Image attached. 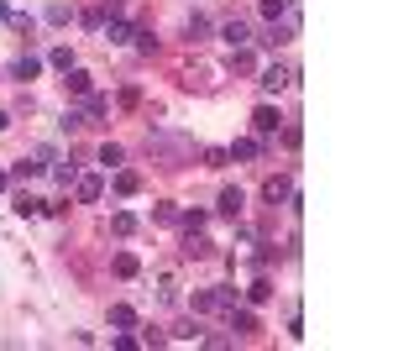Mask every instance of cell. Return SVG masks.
<instances>
[{
  "label": "cell",
  "mask_w": 393,
  "mask_h": 351,
  "mask_svg": "<svg viewBox=\"0 0 393 351\" xmlns=\"http://www.w3.org/2000/svg\"><path fill=\"white\" fill-rule=\"evenodd\" d=\"M69 16H73V11L63 6V0H53V6H48V22H69Z\"/></svg>",
  "instance_id": "cell-27"
},
{
  "label": "cell",
  "mask_w": 393,
  "mask_h": 351,
  "mask_svg": "<svg viewBox=\"0 0 393 351\" xmlns=\"http://www.w3.org/2000/svg\"><path fill=\"white\" fill-rule=\"evenodd\" d=\"M257 153H262V142H257V137H241L236 147H231V157H241V163H252Z\"/></svg>",
  "instance_id": "cell-10"
},
{
  "label": "cell",
  "mask_w": 393,
  "mask_h": 351,
  "mask_svg": "<svg viewBox=\"0 0 393 351\" xmlns=\"http://www.w3.org/2000/svg\"><path fill=\"white\" fill-rule=\"evenodd\" d=\"M11 74H16V79H37V74H42V63H37L32 53H21V58H16V69H11Z\"/></svg>",
  "instance_id": "cell-12"
},
{
  "label": "cell",
  "mask_w": 393,
  "mask_h": 351,
  "mask_svg": "<svg viewBox=\"0 0 393 351\" xmlns=\"http://www.w3.org/2000/svg\"><path fill=\"white\" fill-rule=\"evenodd\" d=\"M173 336H179V341H200V336H204V330H200V320H184V325H179V330H173Z\"/></svg>",
  "instance_id": "cell-22"
},
{
  "label": "cell",
  "mask_w": 393,
  "mask_h": 351,
  "mask_svg": "<svg viewBox=\"0 0 393 351\" xmlns=\"http://www.w3.org/2000/svg\"><path fill=\"white\" fill-rule=\"evenodd\" d=\"M204 163H210V168H226V163H231V153H220V147H210V153H204Z\"/></svg>",
  "instance_id": "cell-28"
},
{
  "label": "cell",
  "mask_w": 393,
  "mask_h": 351,
  "mask_svg": "<svg viewBox=\"0 0 393 351\" xmlns=\"http://www.w3.org/2000/svg\"><path fill=\"white\" fill-rule=\"evenodd\" d=\"M105 42L110 47H121V42H131V26L121 22V16H110V26H105Z\"/></svg>",
  "instance_id": "cell-9"
},
{
  "label": "cell",
  "mask_w": 393,
  "mask_h": 351,
  "mask_svg": "<svg viewBox=\"0 0 393 351\" xmlns=\"http://www.w3.org/2000/svg\"><path fill=\"white\" fill-rule=\"evenodd\" d=\"M116 273L121 278H137V257H131V252H116Z\"/></svg>",
  "instance_id": "cell-20"
},
{
  "label": "cell",
  "mask_w": 393,
  "mask_h": 351,
  "mask_svg": "<svg viewBox=\"0 0 393 351\" xmlns=\"http://www.w3.org/2000/svg\"><path fill=\"white\" fill-rule=\"evenodd\" d=\"M220 42L231 47V53H236V47H247L252 42V32H247V22H241V16H231L226 26H220Z\"/></svg>",
  "instance_id": "cell-1"
},
{
  "label": "cell",
  "mask_w": 393,
  "mask_h": 351,
  "mask_svg": "<svg viewBox=\"0 0 393 351\" xmlns=\"http://www.w3.org/2000/svg\"><path fill=\"white\" fill-rule=\"evenodd\" d=\"M184 252H189V257H210V241H204L200 231H189V246H184Z\"/></svg>",
  "instance_id": "cell-17"
},
{
  "label": "cell",
  "mask_w": 393,
  "mask_h": 351,
  "mask_svg": "<svg viewBox=\"0 0 393 351\" xmlns=\"http://www.w3.org/2000/svg\"><path fill=\"white\" fill-rule=\"evenodd\" d=\"M121 157H126V153H121L116 142H105V147H100V163H105V168H121Z\"/></svg>",
  "instance_id": "cell-18"
},
{
  "label": "cell",
  "mask_w": 393,
  "mask_h": 351,
  "mask_svg": "<svg viewBox=\"0 0 393 351\" xmlns=\"http://www.w3.org/2000/svg\"><path fill=\"white\" fill-rule=\"evenodd\" d=\"M210 293V309H231L236 305V289H204Z\"/></svg>",
  "instance_id": "cell-14"
},
{
  "label": "cell",
  "mask_w": 393,
  "mask_h": 351,
  "mask_svg": "<svg viewBox=\"0 0 393 351\" xmlns=\"http://www.w3.org/2000/svg\"><path fill=\"white\" fill-rule=\"evenodd\" d=\"M0 131H6V110H0Z\"/></svg>",
  "instance_id": "cell-30"
},
{
  "label": "cell",
  "mask_w": 393,
  "mask_h": 351,
  "mask_svg": "<svg viewBox=\"0 0 393 351\" xmlns=\"http://www.w3.org/2000/svg\"><path fill=\"white\" fill-rule=\"evenodd\" d=\"M184 225H189V231H204V210H189V215H179Z\"/></svg>",
  "instance_id": "cell-29"
},
{
  "label": "cell",
  "mask_w": 393,
  "mask_h": 351,
  "mask_svg": "<svg viewBox=\"0 0 393 351\" xmlns=\"http://www.w3.org/2000/svg\"><path fill=\"white\" fill-rule=\"evenodd\" d=\"M241 205H247L241 189H220V205H215V210H220V215H241Z\"/></svg>",
  "instance_id": "cell-5"
},
{
  "label": "cell",
  "mask_w": 393,
  "mask_h": 351,
  "mask_svg": "<svg viewBox=\"0 0 393 351\" xmlns=\"http://www.w3.org/2000/svg\"><path fill=\"white\" fill-rule=\"evenodd\" d=\"M100 189H105V184H100V178H95V173H84V178H79V184H73V194H79V199H84V205H95V199H100Z\"/></svg>",
  "instance_id": "cell-4"
},
{
  "label": "cell",
  "mask_w": 393,
  "mask_h": 351,
  "mask_svg": "<svg viewBox=\"0 0 393 351\" xmlns=\"http://www.w3.org/2000/svg\"><path fill=\"white\" fill-rule=\"evenodd\" d=\"M37 210H42V199H32V194L16 199V215H37Z\"/></svg>",
  "instance_id": "cell-23"
},
{
  "label": "cell",
  "mask_w": 393,
  "mask_h": 351,
  "mask_svg": "<svg viewBox=\"0 0 393 351\" xmlns=\"http://www.w3.org/2000/svg\"><path fill=\"white\" fill-rule=\"evenodd\" d=\"M204 37H210V22H204V16H189V42H204Z\"/></svg>",
  "instance_id": "cell-21"
},
{
  "label": "cell",
  "mask_w": 393,
  "mask_h": 351,
  "mask_svg": "<svg viewBox=\"0 0 393 351\" xmlns=\"http://www.w3.org/2000/svg\"><path fill=\"white\" fill-rule=\"evenodd\" d=\"M288 79H294V74H288V69H283V63H273V69L262 74V79H257V84H262V89H268V94H278V89H288Z\"/></svg>",
  "instance_id": "cell-3"
},
{
  "label": "cell",
  "mask_w": 393,
  "mask_h": 351,
  "mask_svg": "<svg viewBox=\"0 0 393 351\" xmlns=\"http://www.w3.org/2000/svg\"><path fill=\"white\" fill-rule=\"evenodd\" d=\"M53 69H73V53H69V47H53Z\"/></svg>",
  "instance_id": "cell-26"
},
{
  "label": "cell",
  "mask_w": 393,
  "mask_h": 351,
  "mask_svg": "<svg viewBox=\"0 0 393 351\" xmlns=\"http://www.w3.org/2000/svg\"><path fill=\"white\" fill-rule=\"evenodd\" d=\"M252 126H257V137H273V131L283 126V116H278L273 105H257V116H252Z\"/></svg>",
  "instance_id": "cell-2"
},
{
  "label": "cell",
  "mask_w": 393,
  "mask_h": 351,
  "mask_svg": "<svg viewBox=\"0 0 393 351\" xmlns=\"http://www.w3.org/2000/svg\"><path fill=\"white\" fill-rule=\"evenodd\" d=\"M69 74V94H89V74L84 69H63Z\"/></svg>",
  "instance_id": "cell-15"
},
{
  "label": "cell",
  "mask_w": 393,
  "mask_h": 351,
  "mask_svg": "<svg viewBox=\"0 0 393 351\" xmlns=\"http://www.w3.org/2000/svg\"><path fill=\"white\" fill-rule=\"evenodd\" d=\"M262 194H268V199L278 205V199H288V194H294V184H288L283 173H278V178H268V184H262Z\"/></svg>",
  "instance_id": "cell-6"
},
{
  "label": "cell",
  "mask_w": 393,
  "mask_h": 351,
  "mask_svg": "<svg viewBox=\"0 0 393 351\" xmlns=\"http://www.w3.org/2000/svg\"><path fill=\"white\" fill-rule=\"evenodd\" d=\"M131 42L142 47V53H152V47H157V37H152V26H137V32H131Z\"/></svg>",
  "instance_id": "cell-16"
},
{
  "label": "cell",
  "mask_w": 393,
  "mask_h": 351,
  "mask_svg": "<svg viewBox=\"0 0 393 351\" xmlns=\"http://www.w3.org/2000/svg\"><path fill=\"white\" fill-rule=\"evenodd\" d=\"M268 293H273V289H268V283L257 278V283H252V289H247V299H252V305H268Z\"/></svg>",
  "instance_id": "cell-24"
},
{
  "label": "cell",
  "mask_w": 393,
  "mask_h": 351,
  "mask_svg": "<svg viewBox=\"0 0 393 351\" xmlns=\"http://www.w3.org/2000/svg\"><path fill=\"white\" fill-rule=\"evenodd\" d=\"M288 11H294V0H262V16L268 22H288Z\"/></svg>",
  "instance_id": "cell-7"
},
{
  "label": "cell",
  "mask_w": 393,
  "mask_h": 351,
  "mask_svg": "<svg viewBox=\"0 0 393 351\" xmlns=\"http://www.w3.org/2000/svg\"><path fill=\"white\" fill-rule=\"evenodd\" d=\"M137 189H142V178L121 168V173H116V194H121V199H131V194H137Z\"/></svg>",
  "instance_id": "cell-13"
},
{
  "label": "cell",
  "mask_w": 393,
  "mask_h": 351,
  "mask_svg": "<svg viewBox=\"0 0 393 351\" xmlns=\"http://www.w3.org/2000/svg\"><path fill=\"white\" fill-rule=\"evenodd\" d=\"M110 231H116V236H131V231H137V215H126V210H121L116 221H110Z\"/></svg>",
  "instance_id": "cell-19"
},
{
  "label": "cell",
  "mask_w": 393,
  "mask_h": 351,
  "mask_svg": "<svg viewBox=\"0 0 393 351\" xmlns=\"http://www.w3.org/2000/svg\"><path fill=\"white\" fill-rule=\"evenodd\" d=\"M32 173H42V163H26V157H21V163L11 168V178H32Z\"/></svg>",
  "instance_id": "cell-25"
},
{
  "label": "cell",
  "mask_w": 393,
  "mask_h": 351,
  "mask_svg": "<svg viewBox=\"0 0 393 351\" xmlns=\"http://www.w3.org/2000/svg\"><path fill=\"white\" fill-rule=\"evenodd\" d=\"M110 325H116V330H131V325H137V309H131V305H110Z\"/></svg>",
  "instance_id": "cell-8"
},
{
  "label": "cell",
  "mask_w": 393,
  "mask_h": 351,
  "mask_svg": "<svg viewBox=\"0 0 393 351\" xmlns=\"http://www.w3.org/2000/svg\"><path fill=\"white\" fill-rule=\"evenodd\" d=\"M231 330H241V336H247V330H257V315H252V309H236V305H231Z\"/></svg>",
  "instance_id": "cell-11"
},
{
  "label": "cell",
  "mask_w": 393,
  "mask_h": 351,
  "mask_svg": "<svg viewBox=\"0 0 393 351\" xmlns=\"http://www.w3.org/2000/svg\"><path fill=\"white\" fill-rule=\"evenodd\" d=\"M0 189H6V173H0Z\"/></svg>",
  "instance_id": "cell-31"
}]
</instances>
